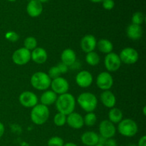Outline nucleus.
I'll return each mask as SVG.
<instances>
[{"label":"nucleus","instance_id":"a18cd8bd","mask_svg":"<svg viewBox=\"0 0 146 146\" xmlns=\"http://www.w3.org/2000/svg\"><path fill=\"white\" fill-rule=\"evenodd\" d=\"M7 1H17V0H7Z\"/></svg>","mask_w":146,"mask_h":146},{"label":"nucleus","instance_id":"c756f323","mask_svg":"<svg viewBox=\"0 0 146 146\" xmlns=\"http://www.w3.org/2000/svg\"><path fill=\"white\" fill-rule=\"evenodd\" d=\"M48 146H64V140L58 136H54L48 141Z\"/></svg>","mask_w":146,"mask_h":146},{"label":"nucleus","instance_id":"de8ad7c7","mask_svg":"<svg viewBox=\"0 0 146 146\" xmlns=\"http://www.w3.org/2000/svg\"><path fill=\"white\" fill-rule=\"evenodd\" d=\"M119 146H123V145H119Z\"/></svg>","mask_w":146,"mask_h":146},{"label":"nucleus","instance_id":"79ce46f5","mask_svg":"<svg viewBox=\"0 0 146 146\" xmlns=\"http://www.w3.org/2000/svg\"><path fill=\"white\" fill-rule=\"evenodd\" d=\"M143 114L145 115V106L143 107Z\"/></svg>","mask_w":146,"mask_h":146},{"label":"nucleus","instance_id":"ea45409f","mask_svg":"<svg viewBox=\"0 0 146 146\" xmlns=\"http://www.w3.org/2000/svg\"><path fill=\"white\" fill-rule=\"evenodd\" d=\"M91 1H92V2L94 3H100V2H102L104 0H90Z\"/></svg>","mask_w":146,"mask_h":146},{"label":"nucleus","instance_id":"b1692460","mask_svg":"<svg viewBox=\"0 0 146 146\" xmlns=\"http://www.w3.org/2000/svg\"><path fill=\"white\" fill-rule=\"evenodd\" d=\"M123 112L118 108H112L108 113V121L113 123H118L123 120Z\"/></svg>","mask_w":146,"mask_h":146},{"label":"nucleus","instance_id":"37998d69","mask_svg":"<svg viewBox=\"0 0 146 146\" xmlns=\"http://www.w3.org/2000/svg\"><path fill=\"white\" fill-rule=\"evenodd\" d=\"M128 146H138V145H135V144H131V145H129Z\"/></svg>","mask_w":146,"mask_h":146},{"label":"nucleus","instance_id":"412c9836","mask_svg":"<svg viewBox=\"0 0 146 146\" xmlns=\"http://www.w3.org/2000/svg\"><path fill=\"white\" fill-rule=\"evenodd\" d=\"M99 135L94 131H86L81 137V142L86 146H94L98 144Z\"/></svg>","mask_w":146,"mask_h":146},{"label":"nucleus","instance_id":"6e6552de","mask_svg":"<svg viewBox=\"0 0 146 146\" xmlns=\"http://www.w3.org/2000/svg\"><path fill=\"white\" fill-rule=\"evenodd\" d=\"M121 62L125 64H133L138 61L139 55L135 48L127 47L121 51L119 55Z\"/></svg>","mask_w":146,"mask_h":146},{"label":"nucleus","instance_id":"423d86ee","mask_svg":"<svg viewBox=\"0 0 146 146\" xmlns=\"http://www.w3.org/2000/svg\"><path fill=\"white\" fill-rule=\"evenodd\" d=\"M31 60V51L24 47L16 50L12 55V61L19 66L25 65Z\"/></svg>","mask_w":146,"mask_h":146},{"label":"nucleus","instance_id":"7ed1b4c3","mask_svg":"<svg viewBox=\"0 0 146 146\" xmlns=\"http://www.w3.org/2000/svg\"><path fill=\"white\" fill-rule=\"evenodd\" d=\"M78 105L86 112H93L98 105V99L92 93L84 92L80 94L78 97Z\"/></svg>","mask_w":146,"mask_h":146},{"label":"nucleus","instance_id":"f3484780","mask_svg":"<svg viewBox=\"0 0 146 146\" xmlns=\"http://www.w3.org/2000/svg\"><path fill=\"white\" fill-rule=\"evenodd\" d=\"M48 58V54L46 51L41 47H36L31 52V59L34 63L38 64H42L46 61Z\"/></svg>","mask_w":146,"mask_h":146},{"label":"nucleus","instance_id":"c9c22d12","mask_svg":"<svg viewBox=\"0 0 146 146\" xmlns=\"http://www.w3.org/2000/svg\"><path fill=\"white\" fill-rule=\"evenodd\" d=\"M138 146H146V136L143 135L140 138L139 141H138V144L137 145Z\"/></svg>","mask_w":146,"mask_h":146},{"label":"nucleus","instance_id":"4c0bfd02","mask_svg":"<svg viewBox=\"0 0 146 146\" xmlns=\"http://www.w3.org/2000/svg\"><path fill=\"white\" fill-rule=\"evenodd\" d=\"M4 133V126L2 123L0 122V138H1Z\"/></svg>","mask_w":146,"mask_h":146},{"label":"nucleus","instance_id":"e433bc0d","mask_svg":"<svg viewBox=\"0 0 146 146\" xmlns=\"http://www.w3.org/2000/svg\"><path fill=\"white\" fill-rule=\"evenodd\" d=\"M106 138H104L103 136H101V135H99V137H98V144H101V145H104L106 143Z\"/></svg>","mask_w":146,"mask_h":146},{"label":"nucleus","instance_id":"a19ab883","mask_svg":"<svg viewBox=\"0 0 146 146\" xmlns=\"http://www.w3.org/2000/svg\"><path fill=\"white\" fill-rule=\"evenodd\" d=\"M38 1H40V2H41V4H42V3H46V2H47V1H49V0H38Z\"/></svg>","mask_w":146,"mask_h":146},{"label":"nucleus","instance_id":"c85d7f7f","mask_svg":"<svg viewBox=\"0 0 146 146\" xmlns=\"http://www.w3.org/2000/svg\"><path fill=\"white\" fill-rule=\"evenodd\" d=\"M132 24L141 26L145 20V16L141 11H137L134 13L132 16Z\"/></svg>","mask_w":146,"mask_h":146},{"label":"nucleus","instance_id":"f704fd0d","mask_svg":"<svg viewBox=\"0 0 146 146\" xmlns=\"http://www.w3.org/2000/svg\"><path fill=\"white\" fill-rule=\"evenodd\" d=\"M104 146H117V143L115 140L113 138H108L106 141V143Z\"/></svg>","mask_w":146,"mask_h":146},{"label":"nucleus","instance_id":"49530a36","mask_svg":"<svg viewBox=\"0 0 146 146\" xmlns=\"http://www.w3.org/2000/svg\"><path fill=\"white\" fill-rule=\"evenodd\" d=\"M28 1H31V0H28Z\"/></svg>","mask_w":146,"mask_h":146},{"label":"nucleus","instance_id":"cd10ccee","mask_svg":"<svg viewBox=\"0 0 146 146\" xmlns=\"http://www.w3.org/2000/svg\"><path fill=\"white\" fill-rule=\"evenodd\" d=\"M54 123L56 126H64L66 123V115L61 113H58L54 116Z\"/></svg>","mask_w":146,"mask_h":146},{"label":"nucleus","instance_id":"2f4dec72","mask_svg":"<svg viewBox=\"0 0 146 146\" xmlns=\"http://www.w3.org/2000/svg\"><path fill=\"white\" fill-rule=\"evenodd\" d=\"M102 4L103 7L106 10H111L115 7V2L113 0H104Z\"/></svg>","mask_w":146,"mask_h":146},{"label":"nucleus","instance_id":"f03ea898","mask_svg":"<svg viewBox=\"0 0 146 146\" xmlns=\"http://www.w3.org/2000/svg\"><path fill=\"white\" fill-rule=\"evenodd\" d=\"M49 109L46 106L37 104L31 111V120L36 125H43L49 118Z\"/></svg>","mask_w":146,"mask_h":146},{"label":"nucleus","instance_id":"a878e982","mask_svg":"<svg viewBox=\"0 0 146 146\" xmlns=\"http://www.w3.org/2000/svg\"><path fill=\"white\" fill-rule=\"evenodd\" d=\"M24 48L28 49L29 51H33L37 46V41L36 38L33 36H29L24 39Z\"/></svg>","mask_w":146,"mask_h":146},{"label":"nucleus","instance_id":"473e14b6","mask_svg":"<svg viewBox=\"0 0 146 146\" xmlns=\"http://www.w3.org/2000/svg\"><path fill=\"white\" fill-rule=\"evenodd\" d=\"M6 38L9 41L14 42V41H18L19 35L14 31H9L6 34Z\"/></svg>","mask_w":146,"mask_h":146},{"label":"nucleus","instance_id":"4468645a","mask_svg":"<svg viewBox=\"0 0 146 146\" xmlns=\"http://www.w3.org/2000/svg\"><path fill=\"white\" fill-rule=\"evenodd\" d=\"M96 38L91 34H87L84 36L81 41V49L86 54L94 51L96 47Z\"/></svg>","mask_w":146,"mask_h":146},{"label":"nucleus","instance_id":"0eeeda50","mask_svg":"<svg viewBox=\"0 0 146 146\" xmlns=\"http://www.w3.org/2000/svg\"><path fill=\"white\" fill-rule=\"evenodd\" d=\"M121 61L119 55L113 52L107 54L104 59V65L106 69L110 72L118 71L121 66Z\"/></svg>","mask_w":146,"mask_h":146},{"label":"nucleus","instance_id":"aec40b11","mask_svg":"<svg viewBox=\"0 0 146 146\" xmlns=\"http://www.w3.org/2000/svg\"><path fill=\"white\" fill-rule=\"evenodd\" d=\"M126 34L128 38L133 41H136L142 37L143 31L141 26L131 24L127 27Z\"/></svg>","mask_w":146,"mask_h":146},{"label":"nucleus","instance_id":"a211bd4d","mask_svg":"<svg viewBox=\"0 0 146 146\" xmlns=\"http://www.w3.org/2000/svg\"><path fill=\"white\" fill-rule=\"evenodd\" d=\"M101 101L104 106L109 108H114L116 104V98L111 91H104L101 94Z\"/></svg>","mask_w":146,"mask_h":146},{"label":"nucleus","instance_id":"2eb2a0df","mask_svg":"<svg viewBox=\"0 0 146 146\" xmlns=\"http://www.w3.org/2000/svg\"><path fill=\"white\" fill-rule=\"evenodd\" d=\"M66 123L71 128L74 129H80L84 125V118L82 115L76 112H73L66 117Z\"/></svg>","mask_w":146,"mask_h":146},{"label":"nucleus","instance_id":"58836bf2","mask_svg":"<svg viewBox=\"0 0 146 146\" xmlns=\"http://www.w3.org/2000/svg\"><path fill=\"white\" fill-rule=\"evenodd\" d=\"M64 146H78V145H77L76 144L74 143L69 142V143H66V144H64Z\"/></svg>","mask_w":146,"mask_h":146},{"label":"nucleus","instance_id":"6ab92c4d","mask_svg":"<svg viewBox=\"0 0 146 146\" xmlns=\"http://www.w3.org/2000/svg\"><path fill=\"white\" fill-rule=\"evenodd\" d=\"M61 62L67 66H71L76 61V54L71 48H66L61 55Z\"/></svg>","mask_w":146,"mask_h":146},{"label":"nucleus","instance_id":"bb28decb","mask_svg":"<svg viewBox=\"0 0 146 146\" xmlns=\"http://www.w3.org/2000/svg\"><path fill=\"white\" fill-rule=\"evenodd\" d=\"M97 117L94 112L88 113L84 118V123L88 127L94 126L96 123Z\"/></svg>","mask_w":146,"mask_h":146},{"label":"nucleus","instance_id":"72a5a7b5","mask_svg":"<svg viewBox=\"0 0 146 146\" xmlns=\"http://www.w3.org/2000/svg\"><path fill=\"white\" fill-rule=\"evenodd\" d=\"M56 66L58 67V70H59V71L61 72V74H65V73H66L67 71H68V66H67L66 65H65L64 64H63L62 62L59 63V64H58Z\"/></svg>","mask_w":146,"mask_h":146},{"label":"nucleus","instance_id":"f257e3e1","mask_svg":"<svg viewBox=\"0 0 146 146\" xmlns=\"http://www.w3.org/2000/svg\"><path fill=\"white\" fill-rule=\"evenodd\" d=\"M56 107L58 113L66 115L74 112L76 107V100L74 96L69 93L61 94L57 97L56 101Z\"/></svg>","mask_w":146,"mask_h":146},{"label":"nucleus","instance_id":"39448f33","mask_svg":"<svg viewBox=\"0 0 146 146\" xmlns=\"http://www.w3.org/2000/svg\"><path fill=\"white\" fill-rule=\"evenodd\" d=\"M118 131L123 136L133 137L138 133V127L135 121L131 118H125L118 123Z\"/></svg>","mask_w":146,"mask_h":146},{"label":"nucleus","instance_id":"7c9ffc66","mask_svg":"<svg viewBox=\"0 0 146 146\" xmlns=\"http://www.w3.org/2000/svg\"><path fill=\"white\" fill-rule=\"evenodd\" d=\"M48 76L51 79H55V78H58V77L61 76V72L58 70L57 66H52L49 70H48Z\"/></svg>","mask_w":146,"mask_h":146},{"label":"nucleus","instance_id":"1a4fd4ad","mask_svg":"<svg viewBox=\"0 0 146 146\" xmlns=\"http://www.w3.org/2000/svg\"><path fill=\"white\" fill-rule=\"evenodd\" d=\"M96 85L103 91H108L113 85V78L110 73L104 71L98 75L96 78Z\"/></svg>","mask_w":146,"mask_h":146},{"label":"nucleus","instance_id":"f8f14e48","mask_svg":"<svg viewBox=\"0 0 146 146\" xmlns=\"http://www.w3.org/2000/svg\"><path fill=\"white\" fill-rule=\"evenodd\" d=\"M100 135L104 138L108 139L112 138L116 133V128L113 123L108 120H104L101 122L99 125Z\"/></svg>","mask_w":146,"mask_h":146},{"label":"nucleus","instance_id":"9d476101","mask_svg":"<svg viewBox=\"0 0 146 146\" xmlns=\"http://www.w3.org/2000/svg\"><path fill=\"white\" fill-rule=\"evenodd\" d=\"M20 104L25 108H33L38 104V97L31 91H24L19 97Z\"/></svg>","mask_w":146,"mask_h":146},{"label":"nucleus","instance_id":"20e7f679","mask_svg":"<svg viewBox=\"0 0 146 146\" xmlns=\"http://www.w3.org/2000/svg\"><path fill=\"white\" fill-rule=\"evenodd\" d=\"M31 84L35 89L46 91L51 86V79L48 74L42 71L34 73L31 78Z\"/></svg>","mask_w":146,"mask_h":146},{"label":"nucleus","instance_id":"ddd939ff","mask_svg":"<svg viewBox=\"0 0 146 146\" xmlns=\"http://www.w3.org/2000/svg\"><path fill=\"white\" fill-rule=\"evenodd\" d=\"M76 82L81 88H88L93 83V76L89 71H81L76 76Z\"/></svg>","mask_w":146,"mask_h":146},{"label":"nucleus","instance_id":"393cba45","mask_svg":"<svg viewBox=\"0 0 146 146\" xmlns=\"http://www.w3.org/2000/svg\"><path fill=\"white\" fill-rule=\"evenodd\" d=\"M86 61L91 66H96L100 62V56L95 51L88 53L86 56Z\"/></svg>","mask_w":146,"mask_h":146},{"label":"nucleus","instance_id":"5701e85b","mask_svg":"<svg viewBox=\"0 0 146 146\" xmlns=\"http://www.w3.org/2000/svg\"><path fill=\"white\" fill-rule=\"evenodd\" d=\"M96 46L98 47V50L101 52L106 54L112 52L113 49V45L112 42L106 38H102V39L99 40L97 42Z\"/></svg>","mask_w":146,"mask_h":146},{"label":"nucleus","instance_id":"9b49d317","mask_svg":"<svg viewBox=\"0 0 146 146\" xmlns=\"http://www.w3.org/2000/svg\"><path fill=\"white\" fill-rule=\"evenodd\" d=\"M50 86L51 87V89L55 94H60V95L68 93L69 89V84L67 80L61 76L51 80Z\"/></svg>","mask_w":146,"mask_h":146},{"label":"nucleus","instance_id":"c03bdc74","mask_svg":"<svg viewBox=\"0 0 146 146\" xmlns=\"http://www.w3.org/2000/svg\"><path fill=\"white\" fill-rule=\"evenodd\" d=\"M94 146H104V145H101V144H96V145H94Z\"/></svg>","mask_w":146,"mask_h":146},{"label":"nucleus","instance_id":"dca6fc26","mask_svg":"<svg viewBox=\"0 0 146 146\" xmlns=\"http://www.w3.org/2000/svg\"><path fill=\"white\" fill-rule=\"evenodd\" d=\"M27 14L31 17H38L43 11V6L38 0H31L27 6Z\"/></svg>","mask_w":146,"mask_h":146},{"label":"nucleus","instance_id":"4be33fe9","mask_svg":"<svg viewBox=\"0 0 146 146\" xmlns=\"http://www.w3.org/2000/svg\"><path fill=\"white\" fill-rule=\"evenodd\" d=\"M57 94L53 91H46L41 94L40 101L41 104L44 106H50L56 103L57 99Z\"/></svg>","mask_w":146,"mask_h":146}]
</instances>
